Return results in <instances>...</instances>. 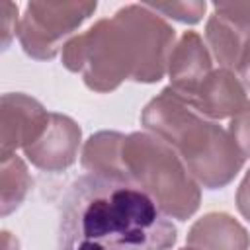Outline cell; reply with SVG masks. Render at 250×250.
<instances>
[{
	"label": "cell",
	"mask_w": 250,
	"mask_h": 250,
	"mask_svg": "<svg viewBox=\"0 0 250 250\" xmlns=\"http://www.w3.org/2000/svg\"><path fill=\"white\" fill-rule=\"evenodd\" d=\"M174 242L168 215L133 182L86 174L62 197L57 250H170Z\"/></svg>",
	"instance_id": "obj_1"
},
{
	"label": "cell",
	"mask_w": 250,
	"mask_h": 250,
	"mask_svg": "<svg viewBox=\"0 0 250 250\" xmlns=\"http://www.w3.org/2000/svg\"><path fill=\"white\" fill-rule=\"evenodd\" d=\"M174 37V27L146 4H129L68 39L62 64L102 94L127 78L150 84L168 72Z\"/></svg>",
	"instance_id": "obj_2"
},
{
	"label": "cell",
	"mask_w": 250,
	"mask_h": 250,
	"mask_svg": "<svg viewBox=\"0 0 250 250\" xmlns=\"http://www.w3.org/2000/svg\"><path fill=\"white\" fill-rule=\"evenodd\" d=\"M141 123L168 143L193 180L207 189L230 184L244 164L229 131L174 98L168 88L145 105Z\"/></svg>",
	"instance_id": "obj_3"
},
{
	"label": "cell",
	"mask_w": 250,
	"mask_h": 250,
	"mask_svg": "<svg viewBox=\"0 0 250 250\" xmlns=\"http://www.w3.org/2000/svg\"><path fill=\"white\" fill-rule=\"evenodd\" d=\"M123 178L146 191L156 205L178 221L189 219L201 201L199 184L176 150L152 133H131L121 143Z\"/></svg>",
	"instance_id": "obj_4"
},
{
	"label": "cell",
	"mask_w": 250,
	"mask_h": 250,
	"mask_svg": "<svg viewBox=\"0 0 250 250\" xmlns=\"http://www.w3.org/2000/svg\"><path fill=\"white\" fill-rule=\"evenodd\" d=\"M96 2H29L20 20L18 37L23 51L37 59H53L64 39L96 12Z\"/></svg>",
	"instance_id": "obj_5"
},
{
	"label": "cell",
	"mask_w": 250,
	"mask_h": 250,
	"mask_svg": "<svg viewBox=\"0 0 250 250\" xmlns=\"http://www.w3.org/2000/svg\"><path fill=\"white\" fill-rule=\"evenodd\" d=\"M51 113L25 94H4L0 109V156L33 145L49 125Z\"/></svg>",
	"instance_id": "obj_6"
},
{
	"label": "cell",
	"mask_w": 250,
	"mask_h": 250,
	"mask_svg": "<svg viewBox=\"0 0 250 250\" xmlns=\"http://www.w3.org/2000/svg\"><path fill=\"white\" fill-rule=\"evenodd\" d=\"M80 146V127L62 113H51L43 135L23 148L27 160L47 172H61L74 164Z\"/></svg>",
	"instance_id": "obj_7"
},
{
	"label": "cell",
	"mask_w": 250,
	"mask_h": 250,
	"mask_svg": "<svg viewBox=\"0 0 250 250\" xmlns=\"http://www.w3.org/2000/svg\"><path fill=\"white\" fill-rule=\"evenodd\" d=\"M180 102H184L203 117L225 119L236 115L242 109V105L246 104V90L232 70L217 68L211 70Z\"/></svg>",
	"instance_id": "obj_8"
},
{
	"label": "cell",
	"mask_w": 250,
	"mask_h": 250,
	"mask_svg": "<svg viewBox=\"0 0 250 250\" xmlns=\"http://www.w3.org/2000/svg\"><path fill=\"white\" fill-rule=\"evenodd\" d=\"M213 70L211 55L195 31H186L174 45L168 59V92L182 100Z\"/></svg>",
	"instance_id": "obj_9"
},
{
	"label": "cell",
	"mask_w": 250,
	"mask_h": 250,
	"mask_svg": "<svg viewBox=\"0 0 250 250\" xmlns=\"http://www.w3.org/2000/svg\"><path fill=\"white\" fill-rule=\"evenodd\" d=\"M188 244L197 250H248L250 234L230 215L207 213L191 225Z\"/></svg>",
	"instance_id": "obj_10"
},
{
	"label": "cell",
	"mask_w": 250,
	"mask_h": 250,
	"mask_svg": "<svg viewBox=\"0 0 250 250\" xmlns=\"http://www.w3.org/2000/svg\"><path fill=\"white\" fill-rule=\"evenodd\" d=\"M207 45L221 68L236 72L250 43V29L213 12L205 25Z\"/></svg>",
	"instance_id": "obj_11"
},
{
	"label": "cell",
	"mask_w": 250,
	"mask_h": 250,
	"mask_svg": "<svg viewBox=\"0 0 250 250\" xmlns=\"http://www.w3.org/2000/svg\"><path fill=\"white\" fill-rule=\"evenodd\" d=\"M123 133L117 131H100L92 135L82 148V166L90 174L107 176V178H123L121 168V143Z\"/></svg>",
	"instance_id": "obj_12"
},
{
	"label": "cell",
	"mask_w": 250,
	"mask_h": 250,
	"mask_svg": "<svg viewBox=\"0 0 250 250\" xmlns=\"http://www.w3.org/2000/svg\"><path fill=\"white\" fill-rule=\"evenodd\" d=\"M31 188V176L25 168V162L14 152L2 158L0 172V191H2V215H8L27 195Z\"/></svg>",
	"instance_id": "obj_13"
},
{
	"label": "cell",
	"mask_w": 250,
	"mask_h": 250,
	"mask_svg": "<svg viewBox=\"0 0 250 250\" xmlns=\"http://www.w3.org/2000/svg\"><path fill=\"white\" fill-rule=\"evenodd\" d=\"M146 6L156 14H164L182 23H197L207 10L205 2H146Z\"/></svg>",
	"instance_id": "obj_14"
},
{
	"label": "cell",
	"mask_w": 250,
	"mask_h": 250,
	"mask_svg": "<svg viewBox=\"0 0 250 250\" xmlns=\"http://www.w3.org/2000/svg\"><path fill=\"white\" fill-rule=\"evenodd\" d=\"M227 131L232 137V141L236 143L242 156L248 158L250 156V102H246L242 105V109L230 117Z\"/></svg>",
	"instance_id": "obj_15"
},
{
	"label": "cell",
	"mask_w": 250,
	"mask_h": 250,
	"mask_svg": "<svg viewBox=\"0 0 250 250\" xmlns=\"http://www.w3.org/2000/svg\"><path fill=\"white\" fill-rule=\"evenodd\" d=\"M213 12L250 29V2H217Z\"/></svg>",
	"instance_id": "obj_16"
},
{
	"label": "cell",
	"mask_w": 250,
	"mask_h": 250,
	"mask_svg": "<svg viewBox=\"0 0 250 250\" xmlns=\"http://www.w3.org/2000/svg\"><path fill=\"white\" fill-rule=\"evenodd\" d=\"M0 10H2V47L8 49L12 37L18 33V27H20L18 4H12L8 0H2L0 2Z\"/></svg>",
	"instance_id": "obj_17"
},
{
	"label": "cell",
	"mask_w": 250,
	"mask_h": 250,
	"mask_svg": "<svg viewBox=\"0 0 250 250\" xmlns=\"http://www.w3.org/2000/svg\"><path fill=\"white\" fill-rule=\"evenodd\" d=\"M236 207H238L240 215L250 221V170L246 172L244 180L238 186V191H236Z\"/></svg>",
	"instance_id": "obj_18"
},
{
	"label": "cell",
	"mask_w": 250,
	"mask_h": 250,
	"mask_svg": "<svg viewBox=\"0 0 250 250\" xmlns=\"http://www.w3.org/2000/svg\"><path fill=\"white\" fill-rule=\"evenodd\" d=\"M236 74H238V80L244 86V90L250 92V43H248V47L244 51V57H242V61L236 68Z\"/></svg>",
	"instance_id": "obj_19"
},
{
	"label": "cell",
	"mask_w": 250,
	"mask_h": 250,
	"mask_svg": "<svg viewBox=\"0 0 250 250\" xmlns=\"http://www.w3.org/2000/svg\"><path fill=\"white\" fill-rule=\"evenodd\" d=\"M2 248H4V250H20V242H18V238H14L8 230H4V232H2Z\"/></svg>",
	"instance_id": "obj_20"
},
{
	"label": "cell",
	"mask_w": 250,
	"mask_h": 250,
	"mask_svg": "<svg viewBox=\"0 0 250 250\" xmlns=\"http://www.w3.org/2000/svg\"><path fill=\"white\" fill-rule=\"evenodd\" d=\"M180 250H197V248H193V246H188V248H180Z\"/></svg>",
	"instance_id": "obj_21"
}]
</instances>
